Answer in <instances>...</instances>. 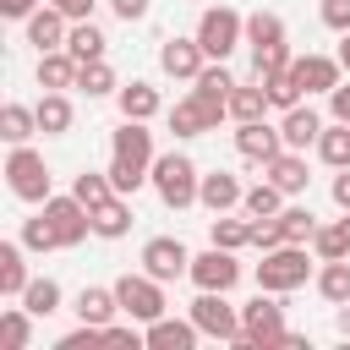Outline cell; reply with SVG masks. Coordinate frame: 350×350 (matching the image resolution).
Here are the masks:
<instances>
[{
	"mask_svg": "<svg viewBox=\"0 0 350 350\" xmlns=\"http://www.w3.org/2000/svg\"><path fill=\"white\" fill-rule=\"evenodd\" d=\"M148 175H153V131H148V120L120 115V126L109 131V180L120 197H131Z\"/></svg>",
	"mask_w": 350,
	"mask_h": 350,
	"instance_id": "6da1fadb",
	"label": "cell"
},
{
	"mask_svg": "<svg viewBox=\"0 0 350 350\" xmlns=\"http://www.w3.org/2000/svg\"><path fill=\"white\" fill-rule=\"evenodd\" d=\"M153 191H159V202L164 208H175V213H186L191 202H197V186H202V170L186 159V153H159L153 159Z\"/></svg>",
	"mask_w": 350,
	"mask_h": 350,
	"instance_id": "7a4b0ae2",
	"label": "cell"
},
{
	"mask_svg": "<svg viewBox=\"0 0 350 350\" xmlns=\"http://www.w3.org/2000/svg\"><path fill=\"white\" fill-rule=\"evenodd\" d=\"M284 306L273 290H257V301L241 306V350H284Z\"/></svg>",
	"mask_w": 350,
	"mask_h": 350,
	"instance_id": "3957f363",
	"label": "cell"
},
{
	"mask_svg": "<svg viewBox=\"0 0 350 350\" xmlns=\"http://www.w3.org/2000/svg\"><path fill=\"white\" fill-rule=\"evenodd\" d=\"M306 279H312V257H306L301 241H284V246L262 252V262H257V290L290 295V290H301Z\"/></svg>",
	"mask_w": 350,
	"mask_h": 350,
	"instance_id": "277c9868",
	"label": "cell"
},
{
	"mask_svg": "<svg viewBox=\"0 0 350 350\" xmlns=\"http://www.w3.org/2000/svg\"><path fill=\"white\" fill-rule=\"evenodd\" d=\"M5 186H11V197H22V202H49V197H55V191H49V164H44V153L27 148V142H11V153H5Z\"/></svg>",
	"mask_w": 350,
	"mask_h": 350,
	"instance_id": "5b68a950",
	"label": "cell"
},
{
	"mask_svg": "<svg viewBox=\"0 0 350 350\" xmlns=\"http://www.w3.org/2000/svg\"><path fill=\"white\" fill-rule=\"evenodd\" d=\"M197 44L208 49V60H230L235 44H246V16L230 5H208L197 16Z\"/></svg>",
	"mask_w": 350,
	"mask_h": 350,
	"instance_id": "8992f818",
	"label": "cell"
},
{
	"mask_svg": "<svg viewBox=\"0 0 350 350\" xmlns=\"http://www.w3.org/2000/svg\"><path fill=\"white\" fill-rule=\"evenodd\" d=\"M230 115V104L224 98H208V93H186L175 109H170V131L175 137H208V131H219V120Z\"/></svg>",
	"mask_w": 350,
	"mask_h": 350,
	"instance_id": "52a82bcc",
	"label": "cell"
},
{
	"mask_svg": "<svg viewBox=\"0 0 350 350\" xmlns=\"http://www.w3.org/2000/svg\"><path fill=\"white\" fill-rule=\"evenodd\" d=\"M191 323H197L208 339L241 345V306H230L224 290H197V301H191Z\"/></svg>",
	"mask_w": 350,
	"mask_h": 350,
	"instance_id": "ba28073f",
	"label": "cell"
},
{
	"mask_svg": "<svg viewBox=\"0 0 350 350\" xmlns=\"http://www.w3.org/2000/svg\"><path fill=\"white\" fill-rule=\"evenodd\" d=\"M115 295H120V312H126L131 323L164 317V284H159L153 273H120V279H115Z\"/></svg>",
	"mask_w": 350,
	"mask_h": 350,
	"instance_id": "9c48e42d",
	"label": "cell"
},
{
	"mask_svg": "<svg viewBox=\"0 0 350 350\" xmlns=\"http://www.w3.org/2000/svg\"><path fill=\"white\" fill-rule=\"evenodd\" d=\"M142 273H153L159 284H175V279L191 273V252H186L175 235H153V241L142 246Z\"/></svg>",
	"mask_w": 350,
	"mask_h": 350,
	"instance_id": "30bf717a",
	"label": "cell"
},
{
	"mask_svg": "<svg viewBox=\"0 0 350 350\" xmlns=\"http://www.w3.org/2000/svg\"><path fill=\"white\" fill-rule=\"evenodd\" d=\"M38 208L49 213V224H55L60 246H82V241L93 235V213H88V202H82V197H49V202H38Z\"/></svg>",
	"mask_w": 350,
	"mask_h": 350,
	"instance_id": "8fae6325",
	"label": "cell"
},
{
	"mask_svg": "<svg viewBox=\"0 0 350 350\" xmlns=\"http://www.w3.org/2000/svg\"><path fill=\"white\" fill-rule=\"evenodd\" d=\"M197 290H235L241 284V262H235V252H224V246H208L202 257H191V273H186Z\"/></svg>",
	"mask_w": 350,
	"mask_h": 350,
	"instance_id": "7c38bea8",
	"label": "cell"
},
{
	"mask_svg": "<svg viewBox=\"0 0 350 350\" xmlns=\"http://www.w3.org/2000/svg\"><path fill=\"white\" fill-rule=\"evenodd\" d=\"M159 66H164V77H175V82H197V71L208 66V49L197 44V33H191V38H164Z\"/></svg>",
	"mask_w": 350,
	"mask_h": 350,
	"instance_id": "4fadbf2b",
	"label": "cell"
},
{
	"mask_svg": "<svg viewBox=\"0 0 350 350\" xmlns=\"http://www.w3.org/2000/svg\"><path fill=\"white\" fill-rule=\"evenodd\" d=\"M290 77L312 98V93H334L339 77H345V66H339V55H301V60H290Z\"/></svg>",
	"mask_w": 350,
	"mask_h": 350,
	"instance_id": "5bb4252c",
	"label": "cell"
},
{
	"mask_svg": "<svg viewBox=\"0 0 350 350\" xmlns=\"http://www.w3.org/2000/svg\"><path fill=\"white\" fill-rule=\"evenodd\" d=\"M142 339H148V350H197V339H202V328L191 323V317H153V323H142Z\"/></svg>",
	"mask_w": 350,
	"mask_h": 350,
	"instance_id": "9a60e30c",
	"label": "cell"
},
{
	"mask_svg": "<svg viewBox=\"0 0 350 350\" xmlns=\"http://www.w3.org/2000/svg\"><path fill=\"white\" fill-rule=\"evenodd\" d=\"M235 153L252 159V164H268L273 153H284V137H279V126H268V120H241V126H235Z\"/></svg>",
	"mask_w": 350,
	"mask_h": 350,
	"instance_id": "2e32d148",
	"label": "cell"
},
{
	"mask_svg": "<svg viewBox=\"0 0 350 350\" xmlns=\"http://www.w3.org/2000/svg\"><path fill=\"white\" fill-rule=\"evenodd\" d=\"M22 27H27V44H33L38 55H44V49H66V33H71V16H66V11H55V5L44 0V5H38V11H33L27 22H22Z\"/></svg>",
	"mask_w": 350,
	"mask_h": 350,
	"instance_id": "e0dca14e",
	"label": "cell"
},
{
	"mask_svg": "<svg viewBox=\"0 0 350 350\" xmlns=\"http://www.w3.org/2000/svg\"><path fill=\"white\" fill-rule=\"evenodd\" d=\"M279 137H284V148L306 153V148H317V137H323V115H317L312 104H295V109H284V120H279Z\"/></svg>",
	"mask_w": 350,
	"mask_h": 350,
	"instance_id": "ac0fdd59",
	"label": "cell"
},
{
	"mask_svg": "<svg viewBox=\"0 0 350 350\" xmlns=\"http://www.w3.org/2000/svg\"><path fill=\"white\" fill-rule=\"evenodd\" d=\"M77 71H82V60H77L71 49H44V55H38V88H44V93L77 88Z\"/></svg>",
	"mask_w": 350,
	"mask_h": 350,
	"instance_id": "d6986e66",
	"label": "cell"
},
{
	"mask_svg": "<svg viewBox=\"0 0 350 350\" xmlns=\"http://www.w3.org/2000/svg\"><path fill=\"white\" fill-rule=\"evenodd\" d=\"M262 175H268L284 197H301V191H306V180H312V175H306V153H295V148L273 153V159L262 164Z\"/></svg>",
	"mask_w": 350,
	"mask_h": 350,
	"instance_id": "ffe728a7",
	"label": "cell"
},
{
	"mask_svg": "<svg viewBox=\"0 0 350 350\" xmlns=\"http://www.w3.org/2000/svg\"><path fill=\"white\" fill-rule=\"evenodd\" d=\"M241 180L230 175V170H213V175H202V186H197V202L208 208V213H230V208H241Z\"/></svg>",
	"mask_w": 350,
	"mask_h": 350,
	"instance_id": "44dd1931",
	"label": "cell"
},
{
	"mask_svg": "<svg viewBox=\"0 0 350 350\" xmlns=\"http://www.w3.org/2000/svg\"><path fill=\"white\" fill-rule=\"evenodd\" d=\"M27 246L22 241H0V295H11V301H22V290H27Z\"/></svg>",
	"mask_w": 350,
	"mask_h": 350,
	"instance_id": "7402d4cb",
	"label": "cell"
},
{
	"mask_svg": "<svg viewBox=\"0 0 350 350\" xmlns=\"http://www.w3.org/2000/svg\"><path fill=\"white\" fill-rule=\"evenodd\" d=\"M115 312H120V295H115V284L104 290V284H82V295H77V317L82 323H115Z\"/></svg>",
	"mask_w": 350,
	"mask_h": 350,
	"instance_id": "603a6c76",
	"label": "cell"
},
{
	"mask_svg": "<svg viewBox=\"0 0 350 350\" xmlns=\"http://www.w3.org/2000/svg\"><path fill=\"white\" fill-rule=\"evenodd\" d=\"M115 98H120V115H126V120H153V115L164 109V98H159L153 82H126Z\"/></svg>",
	"mask_w": 350,
	"mask_h": 350,
	"instance_id": "cb8c5ba5",
	"label": "cell"
},
{
	"mask_svg": "<svg viewBox=\"0 0 350 350\" xmlns=\"http://www.w3.org/2000/svg\"><path fill=\"white\" fill-rule=\"evenodd\" d=\"M126 230H131V202L115 191L109 202H98V208H93V235H98V241H120Z\"/></svg>",
	"mask_w": 350,
	"mask_h": 350,
	"instance_id": "d4e9b609",
	"label": "cell"
},
{
	"mask_svg": "<svg viewBox=\"0 0 350 350\" xmlns=\"http://www.w3.org/2000/svg\"><path fill=\"white\" fill-rule=\"evenodd\" d=\"M268 88L262 82H235V93H230V115H235V126L241 120H268Z\"/></svg>",
	"mask_w": 350,
	"mask_h": 350,
	"instance_id": "484cf974",
	"label": "cell"
},
{
	"mask_svg": "<svg viewBox=\"0 0 350 350\" xmlns=\"http://www.w3.org/2000/svg\"><path fill=\"white\" fill-rule=\"evenodd\" d=\"M33 109H38V131H44V137H66V131H71V120H77V109H71V98H66V93H44Z\"/></svg>",
	"mask_w": 350,
	"mask_h": 350,
	"instance_id": "4316f807",
	"label": "cell"
},
{
	"mask_svg": "<svg viewBox=\"0 0 350 350\" xmlns=\"http://www.w3.org/2000/svg\"><path fill=\"white\" fill-rule=\"evenodd\" d=\"M317 295L328 306H345L350 301V257H334V262L317 268Z\"/></svg>",
	"mask_w": 350,
	"mask_h": 350,
	"instance_id": "83f0119b",
	"label": "cell"
},
{
	"mask_svg": "<svg viewBox=\"0 0 350 350\" xmlns=\"http://www.w3.org/2000/svg\"><path fill=\"white\" fill-rule=\"evenodd\" d=\"M317 159H323L328 170H350V126H345V120L323 126V137H317Z\"/></svg>",
	"mask_w": 350,
	"mask_h": 350,
	"instance_id": "f1b7e54d",
	"label": "cell"
},
{
	"mask_svg": "<svg viewBox=\"0 0 350 350\" xmlns=\"http://www.w3.org/2000/svg\"><path fill=\"white\" fill-rule=\"evenodd\" d=\"M66 49L88 66V60H104V33L93 27V16H82V22H71V33H66Z\"/></svg>",
	"mask_w": 350,
	"mask_h": 350,
	"instance_id": "f546056e",
	"label": "cell"
},
{
	"mask_svg": "<svg viewBox=\"0 0 350 350\" xmlns=\"http://www.w3.org/2000/svg\"><path fill=\"white\" fill-rule=\"evenodd\" d=\"M33 131H38V109H27V104H0V137H5V142H33Z\"/></svg>",
	"mask_w": 350,
	"mask_h": 350,
	"instance_id": "4dcf8cb0",
	"label": "cell"
},
{
	"mask_svg": "<svg viewBox=\"0 0 350 350\" xmlns=\"http://www.w3.org/2000/svg\"><path fill=\"white\" fill-rule=\"evenodd\" d=\"M246 44H252V49L284 44V16H279V11H252V16H246Z\"/></svg>",
	"mask_w": 350,
	"mask_h": 350,
	"instance_id": "1f68e13d",
	"label": "cell"
},
{
	"mask_svg": "<svg viewBox=\"0 0 350 350\" xmlns=\"http://www.w3.org/2000/svg\"><path fill=\"white\" fill-rule=\"evenodd\" d=\"M71 197H82V202H88V213H93L98 202H109V197H115V180H109V170H82V175L71 180Z\"/></svg>",
	"mask_w": 350,
	"mask_h": 350,
	"instance_id": "d6a6232c",
	"label": "cell"
},
{
	"mask_svg": "<svg viewBox=\"0 0 350 350\" xmlns=\"http://www.w3.org/2000/svg\"><path fill=\"white\" fill-rule=\"evenodd\" d=\"M241 208H246V219H279V208H284V191H279L273 180H257V186L241 197Z\"/></svg>",
	"mask_w": 350,
	"mask_h": 350,
	"instance_id": "836d02e7",
	"label": "cell"
},
{
	"mask_svg": "<svg viewBox=\"0 0 350 350\" xmlns=\"http://www.w3.org/2000/svg\"><path fill=\"white\" fill-rule=\"evenodd\" d=\"M208 241L224 246V252H241V246H252V219H224V213H213Z\"/></svg>",
	"mask_w": 350,
	"mask_h": 350,
	"instance_id": "e575fe53",
	"label": "cell"
},
{
	"mask_svg": "<svg viewBox=\"0 0 350 350\" xmlns=\"http://www.w3.org/2000/svg\"><path fill=\"white\" fill-rule=\"evenodd\" d=\"M22 306L33 312V317H49V312H60V284L44 273V279H27V290H22Z\"/></svg>",
	"mask_w": 350,
	"mask_h": 350,
	"instance_id": "d590c367",
	"label": "cell"
},
{
	"mask_svg": "<svg viewBox=\"0 0 350 350\" xmlns=\"http://www.w3.org/2000/svg\"><path fill=\"white\" fill-rule=\"evenodd\" d=\"M0 345H5V350H27V345H33V312H27V306H11V312L0 317Z\"/></svg>",
	"mask_w": 350,
	"mask_h": 350,
	"instance_id": "8d00e7d4",
	"label": "cell"
},
{
	"mask_svg": "<svg viewBox=\"0 0 350 350\" xmlns=\"http://www.w3.org/2000/svg\"><path fill=\"white\" fill-rule=\"evenodd\" d=\"M16 241H22L27 252H55V246H60V235H55V224H49L44 208H38L33 219H22V235H16Z\"/></svg>",
	"mask_w": 350,
	"mask_h": 350,
	"instance_id": "74e56055",
	"label": "cell"
},
{
	"mask_svg": "<svg viewBox=\"0 0 350 350\" xmlns=\"http://www.w3.org/2000/svg\"><path fill=\"white\" fill-rule=\"evenodd\" d=\"M77 88H82L88 98H104V93H120V88H115V71H109V60H88V66L77 71Z\"/></svg>",
	"mask_w": 350,
	"mask_h": 350,
	"instance_id": "f35d334b",
	"label": "cell"
},
{
	"mask_svg": "<svg viewBox=\"0 0 350 350\" xmlns=\"http://www.w3.org/2000/svg\"><path fill=\"white\" fill-rule=\"evenodd\" d=\"M197 93H208V98H224L230 104V93H235V77L224 71V60H208L202 71H197V82H191Z\"/></svg>",
	"mask_w": 350,
	"mask_h": 350,
	"instance_id": "ab89813d",
	"label": "cell"
},
{
	"mask_svg": "<svg viewBox=\"0 0 350 350\" xmlns=\"http://www.w3.org/2000/svg\"><path fill=\"white\" fill-rule=\"evenodd\" d=\"M312 252H317V262L350 257V235H345V224H317V235H312Z\"/></svg>",
	"mask_w": 350,
	"mask_h": 350,
	"instance_id": "60d3db41",
	"label": "cell"
},
{
	"mask_svg": "<svg viewBox=\"0 0 350 350\" xmlns=\"http://www.w3.org/2000/svg\"><path fill=\"white\" fill-rule=\"evenodd\" d=\"M290 60H295V55H290L284 44H268V49H252V77H257V82H262V77H279V71H290Z\"/></svg>",
	"mask_w": 350,
	"mask_h": 350,
	"instance_id": "b9f144b4",
	"label": "cell"
},
{
	"mask_svg": "<svg viewBox=\"0 0 350 350\" xmlns=\"http://www.w3.org/2000/svg\"><path fill=\"white\" fill-rule=\"evenodd\" d=\"M262 88H268V104L273 109H295L306 93H301V82L290 77V71H279V77H262Z\"/></svg>",
	"mask_w": 350,
	"mask_h": 350,
	"instance_id": "7bdbcfd3",
	"label": "cell"
},
{
	"mask_svg": "<svg viewBox=\"0 0 350 350\" xmlns=\"http://www.w3.org/2000/svg\"><path fill=\"white\" fill-rule=\"evenodd\" d=\"M279 230H284V241H312L317 235V219H312V208H279Z\"/></svg>",
	"mask_w": 350,
	"mask_h": 350,
	"instance_id": "ee69618b",
	"label": "cell"
},
{
	"mask_svg": "<svg viewBox=\"0 0 350 350\" xmlns=\"http://www.w3.org/2000/svg\"><path fill=\"white\" fill-rule=\"evenodd\" d=\"M252 246H257V252H273V246H284V230H279V219H252Z\"/></svg>",
	"mask_w": 350,
	"mask_h": 350,
	"instance_id": "f6af8a7d",
	"label": "cell"
},
{
	"mask_svg": "<svg viewBox=\"0 0 350 350\" xmlns=\"http://www.w3.org/2000/svg\"><path fill=\"white\" fill-rule=\"evenodd\" d=\"M323 27L350 33V0H323Z\"/></svg>",
	"mask_w": 350,
	"mask_h": 350,
	"instance_id": "bcb514c9",
	"label": "cell"
},
{
	"mask_svg": "<svg viewBox=\"0 0 350 350\" xmlns=\"http://www.w3.org/2000/svg\"><path fill=\"white\" fill-rule=\"evenodd\" d=\"M104 345H126V350H137V345H148L137 328H126V323H104Z\"/></svg>",
	"mask_w": 350,
	"mask_h": 350,
	"instance_id": "7dc6e473",
	"label": "cell"
},
{
	"mask_svg": "<svg viewBox=\"0 0 350 350\" xmlns=\"http://www.w3.org/2000/svg\"><path fill=\"white\" fill-rule=\"evenodd\" d=\"M109 11H115L120 22H142V16H148V0H109Z\"/></svg>",
	"mask_w": 350,
	"mask_h": 350,
	"instance_id": "c3c4849f",
	"label": "cell"
},
{
	"mask_svg": "<svg viewBox=\"0 0 350 350\" xmlns=\"http://www.w3.org/2000/svg\"><path fill=\"white\" fill-rule=\"evenodd\" d=\"M38 5H44V0H0V16H11V22H27Z\"/></svg>",
	"mask_w": 350,
	"mask_h": 350,
	"instance_id": "681fc988",
	"label": "cell"
},
{
	"mask_svg": "<svg viewBox=\"0 0 350 350\" xmlns=\"http://www.w3.org/2000/svg\"><path fill=\"white\" fill-rule=\"evenodd\" d=\"M328 109H334V120H345V126H350V88H345V82L328 93Z\"/></svg>",
	"mask_w": 350,
	"mask_h": 350,
	"instance_id": "f907efd6",
	"label": "cell"
},
{
	"mask_svg": "<svg viewBox=\"0 0 350 350\" xmlns=\"http://www.w3.org/2000/svg\"><path fill=\"white\" fill-rule=\"evenodd\" d=\"M49 5H55V11H66L71 22H82V16L93 11V0H49Z\"/></svg>",
	"mask_w": 350,
	"mask_h": 350,
	"instance_id": "816d5d0a",
	"label": "cell"
},
{
	"mask_svg": "<svg viewBox=\"0 0 350 350\" xmlns=\"http://www.w3.org/2000/svg\"><path fill=\"white\" fill-rule=\"evenodd\" d=\"M334 202L350 213V170H339V175H334Z\"/></svg>",
	"mask_w": 350,
	"mask_h": 350,
	"instance_id": "f5cc1de1",
	"label": "cell"
},
{
	"mask_svg": "<svg viewBox=\"0 0 350 350\" xmlns=\"http://www.w3.org/2000/svg\"><path fill=\"white\" fill-rule=\"evenodd\" d=\"M339 66L350 71V33H339Z\"/></svg>",
	"mask_w": 350,
	"mask_h": 350,
	"instance_id": "db71d44e",
	"label": "cell"
},
{
	"mask_svg": "<svg viewBox=\"0 0 350 350\" xmlns=\"http://www.w3.org/2000/svg\"><path fill=\"white\" fill-rule=\"evenodd\" d=\"M339 334H345V339H350V301H345V306H339Z\"/></svg>",
	"mask_w": 350,
	"mask_h": 350,
	"instance_id": "11a10c76",
	"label": "cell"
}]
</instances>
